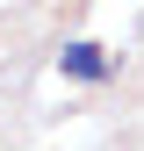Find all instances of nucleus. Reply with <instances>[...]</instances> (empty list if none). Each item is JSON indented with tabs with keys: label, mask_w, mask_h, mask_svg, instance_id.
<instances>
[{
	"label": "nucleus",
	"mask_w": 144,
	"mask_h": 151,
	"mask_svg": "<svg viewBox=\"0 0 144 151\" xmlns=\"http://www.w3.org/2000/svg\"><path fill=\"white\" fill-rule=\"evenodd\" d=\"M58 72L65 79H108V50L101 43H65L58 50Z\"/></svg>",
	"instance_id": "nucleus-1"
}]
</instances>
